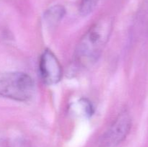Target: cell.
I'll use <instances>...</instances> for the list:
<instances>
[{
	"instance_id": "cell-1",
	"label": "cell",
	"mask_w": 148,
	"mask_h": 147,
	"mask_svg": "<svg viewBox=\"0 0 148 147\" xmlns=\"http://www.w3.org/2000/svg\"><path fill=\"white\" fill-rule=\"evenodd\" d=\"M112 30L113 20L110 17H102L91 26L77 46L75 63L84 68L94 64L102 54Z\"/></svg>"
},
{
	"instance_id": "cell-2",
	"label": "cell",
	"mask_w": 148,
	"mask_h": 147,
	"mask_svg": "<svg viewBox=\"0 0 148 147\" xmlns=\"http://www.w3.org/2000/svg\"><path fill=\"white\" fill-rule=\"evenodd\" d=\"M35 84L28 74L23 72L0 73V97L26 102L33 97Z\"/></svg>"
},
{
	"instance_id": "cell-3",
	"label": "cell",
	"mask_w": 148,
	"mask_h": 147,
	"mask_svg": "<svg viewBox=\"0 0 148 147\" xmlns=\"http://www.w3.org/2000/svg\"><path fill=\"white\" fill-rule=\"evenodd\" d=\"M132 128V118L127 110L118 115L101 139L103 147H114L122 142Z\"/></svg>"
},
{
	"instance_id": "cell-4",
	"label": "cell",
	"mask_w": 148,
	"mask_h": 147,
	"mask_svg": "<svg viewBox=\"0 0 148 147\" xmlns=\"http://www.w3.org/2000/svg\"><path fill=\"white\" fill-rule=\"evenodd\" d=\"M39 72L42 80L47 84H55L62 79V66L54 53L49 49L45 50L40 56Z\"/></svg>"
},
{
	"instance_id": "cell-5",
	"label": "cell",
	"mask_w": 148,
	"mask_h": 147,
	"mask_svg": "<svg viewBox=\"0 0 148 147\" xmlns=\"http://www.w3.org/2000/svg\"><path fill=\"white\" fill-rule=\"evenodd\" d=\"M66 14L64 7L60 4H56L49 7L44 12V20L49 24H56L63 19Z\"/></svg>"
},
{
	"instance_id": "cell-6",
	"label": "cell",
	"mask_w": 148,
	"mask_h": 147,
	"mask_svg": "<svg viewBox=\"0 0 148 147\" xmlns=\"http://www.w3.org/2000/svg\"><path fill=\"white\" fill-rule=\"evenodd\" d=\"M137 24L140 30L148 33V0H144L137 17Z\"/></svg>"
},
{
	"instance_id": "cell-7",
	"label": "cell",
	"mask_w": 148,
	"mask_h": 147,
	"mask_svg": "<svg viewBox=\"0 0 148 147\" xmlns=\"http://www.w3.org/2000/svg\"><path fill=\"white\" fill-rule=\"evenodd\" d=\"M99 1L100 0H80L79 8L80 14L83 16L90 14L95 10Z\"/></svg>"
}]
</instances>
